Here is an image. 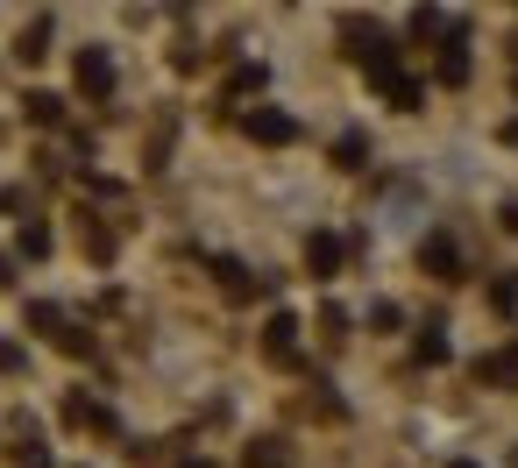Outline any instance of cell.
I'll return each mask as SVG.
<instances>
[{
  "mask_svg": "<svg viewBox=\"0 0 518 468\" xmlns=\"http://www.w3.org/2000/svg\"><path fill=\"white\" fill-rule=\"evenodd\" d=\"M362 71H369V86H377L391 107H419V86L398 71V57H377V64H362Z\"/></svg>",
  "mask_w": 518,
  "mask_h": 468,
  "instance_id": "1",
  "label": "cell"
},
{
  "mask_svg": "<svg viewBox=\"0 0 518 468\" xmlns=\"http://www.w3.org/2000/svg\"><path fill=\"white\" fill-rule=\"evenodd\" d=\"M242 135L277 149V142H291V135H299V121H291L284 107H249V114H242Z\"/></svg>",
  "mask_w": 518,
  "mask_h": 468,
  "instance_id": "2",
  "label": "cell"
},
{
  "mask_svg": "<svg viewBox=\"0 0 518 468\" xmlns=\"http://www.w3.org/2000/svg\"><path fill=\"white\" fill-rule=\"evenodd\" d=\"M71 78H79V93H86V100H107V93H114V57H107V50H79Z\"/></svg>",
  "mask_w": 518,
  "mask_h": 468,
  "instance_id": "3",
  "label": "cell"
},
{
  "mask_svg": "<svg viewBox=\"0 0 518 468\" xmlns=\"http://www.w3.org/2000/svg\"><path fill=\"white\" fill-rule=\"evenodd\" d=\"M341 43H348V50H355L362 64H377V57H391V36H384L377 22H362V15H348V22H341Z\"/></svg>",
  "mask_w": 518,
  "mask_h": 468,
  "instance_id": "4",
  "label": "cell"
},
{
  "mask_svg": "<svg viewBox=\"0 0 518 468\" xmlns=\"http://www.w3.org/2000/svg\"><path fill=\"white\" fill-rule=\"evenodd\" d=\"M341 256H348V249H341V234H327V227H320V234H306V263H313V277H334V270H341Z\"/></svg>",
  "mask_w": 518,
  "mask_h": 468,
  "instance_id": "5",
  "label": "cell"
},
{
  "mask_svg": "<svg viewBox=\"0 0 518 468\" xmlns=\"http://www.w3.org/2000/svg\"><path fill=\"white\" fill-rule=\"evenodd\" d=\"M419 263H426L433 277H455V270H462V256H455L448 234H426V242H419Z\"/></svg>",
  "mask_w": 518,
  "mask_h": 468,
  "instance_id": "6",
  "label": "cell"
},
{
  "mask_svg": "<svg viewBox=\"0 0 518 468\" xmlns=\"http://www.w3.org/2000/svg\"><path fill=\"white\" fill-rule=\"evenodd\" d=\"M462 50H469V36L448 29V43H440V78H448V86H462V78H469V57H462Z\"/></svg>",
  "mask_w": 518,
  "mask_h": 468,
  "instance_id": "7",
  "label": "cell"
},
{
  "mask_svg": "<svg viewBox=\"0 0 518 468\" xmlns=\"http://www.w3.org/2000/svg\"><path fill=\"white\" fill-rule=\"evenodd\" d=\"M263 348L284 362L291 348H299V320H291V312H270V327H263Z\"/></svg>",
  "mask_w": 518,
  "mask_h": 468,
  "instance_id": "8",
  "label": "cell"
},
{
  "mask_svg": "<svg viewBox=\"0 0 518 468\" xmlns=\"http://www.w3.org/2000/svg\"><path fill=\"white\" fill-rule=\"evenodd\" d=\"M64 419H71V426H100V433H114V412L93 405V398H64Z\"/></svg>",
  "mask_w": 518,
  "mask_h": 468,
  "instance_id": "9",
  "label": "cell"
},
{
  "mask_svg": "<svg viewBox=\"0 0 518 468\" xmlns=\"http://www.w3.org/2000/svg\"><path fill=\"white\" fill-rule=\"evenodd\" d=\"M213 277H220V291H228V298H256V284H249V270H242L235 256H220V263H213Z\"/></svg>",
  "mask_w": 518,
  "mask_h": 468,
  "instance_id": "10",
  "label": "cell"
},
{
  "mask_svg": "<svg viewBox=\"0 0 518 468\" xmlns=\"http://www.w3.org/2000/svg\"><path fill=\"white\" fill-rule=\"evenodd\" d=\"M29 121H36V128H57V121H64V100H57V93H29Z\"/></svg>",
  "mask_w": 518,
  "mask_h": 468,
  "instance_id": "11",
  "label": "cell"
},
{
  "mask_svg": "<svg viewBox=\"0 0 518 468\" xmlns=\"http://www.w3.org/2000/svg\"><path fill=\"white\" fill-rule=\"evenodd\" d=\"M29 327H36V334H50V341H57V334H64V312H57V305H50V298H36V305H29Z\"/></svg>",
  "mask_w": 518,
  "mask_h": 468,
  "instance_id": "12",
  "label": "cell"
},
{
  "mask_svg": "<svg viewBox=\"0 0 518 468\" xmlns=\"http://www.w3.org/2000/svg\"><path fill=\"white\" fill-rule=\"evenodd\" d=\"M476 376H483V383H511V376H518V355H483Z\"/></svg>",
  "mask_w": 518,
  "mask_h": 468,
  "instance_id": "13",
  "label": "cell"
},
{
  "mask_svg": "<svg viewBox=\"0 0 518 468\" xmlns=\"http://www.w3.org/2000/svg\"><path fill=\"white\" fill-rule=\"evenodd\" d=\"M43 43H50V22H36V29H22V50H15V57H22V64H36V57H43Z\"/></svg>",
  "mask_w": 518,
  "mask_h": 468,
  "instance_id": "14",
  "label": "cell"
},
{
  "mask_svg": "<svg viewBox=\"0 0 518 468\" xmlns=\"http://www.w3.org/2000/svg\"><path fill=\"white\" fill-rule=\"evenodd\" d=\"M362 156H369V142H362V135H341V142H334V164H348V171H355Z\"/></svg>",
  "mask_w": 518,
  "mask_h": 468,
  "instance_id": "15",
  "label": "cell"
},
{
  "mask_svg": "<svg viewBox=\"0 0 518 468\" xmlns=\"http://www.w3.org/2000/svg\"><path fill=\"white\" fill-rule=\"evenodd\" d=\"M419 362H448V341H440V327L419 334Z\"/></svg>",
  "mask_w": 518,
  "mask_h": 468,
  "instance_id": "16",
  "label": "cell"
},
{
  "mask_svg": "<svg viewBox=\"0 0 518 468\" xmlns=\"http://www.w3.org/2000/svg\"><path fill=\"white\" fill-rule=\"evenodd\" d=\"M249 468H284V454H277V440H256V447H249Z\"/></svg>",
  "mask_w": 518,
  "mask_h": 468,
  "instance_id": "17",
  "label": "cell"
},
{
  "mask_svg": "<svg viewBox=\"0 0 518 468\" xmlns=\"http://www.w3.org/2000/svg\"><path fill=\"white\" fill-rule=\"evenodd\" d=\"M22 256H50V227H22Z\"/></svg>",
  "mask_w": 518,
  "mask_h": 468,
  "instance_id": "18",
  "label": "cell"
},
{
  "mask_svg": "<svg viewBox=\"0 0 518 468\" xmlns=\"http://www.w3.org/2000/svg\"><path fill=\"white\" fill-rule=\"evenodd\" d=\"M15 468H50V454H43V447H36V440H29V447H22V454H15Z\"/></svg>",
  "mask_w": 518,
  "mask_h": 468,
  "instance_id": "19",
  "label": "cell"
},
{
  "mask_svg": "<svg viewBox=\"0 0 518 468\" xmlns=\"http://www.w3.org/2000/svg\"><path fill=\"white\" fill-rule=\"evenodd\" d=\"M0 369H22V348H8V341H0Z\"/></svg>",
  "mask_w": 518,
  "mask_h": 468,
  "instance_id": "20",
  "label": "cell"
},
{
  "mask_svg": "<svg viewBox=\"0 0 518 468\" xmlns=\"http://www.w3.org/2000/svg\"><path fill=\"white\" fill-rule=\"evenodd\" d=\"M178 468H213V461H199V454H192V461H178Z\"/></svg>",
  "mask_w": 518,
  "mask_h": 468,
  "instance_id": "21",
  "label": "cell"
},
{
  "mask_svg": "<svg viewBox=\"0 0 518 468\" xmlns=\"http://www.w3.org/2000/svg\"><path fill=\"white\" fill-rule=\"evenodd\" d=\"M504 142H518V121H511V128H504Z\"/></svg>",
  "mask_w": 518,
  "mask_h": 468,
  "instance_id": "22",
  "label": "cell"
},
{
  "mask_svg": "<svg viewBox=\"0 0 518 468\" xmlns=\"http://www.w3.org/2000/svg\"><path fill=\"white\" fill-rule=\"evenodd\" d=\"M448 468H476V461H448Z\"/></svg>",
  "mask_w": 518,
  "mask_h": 468,
  "instance_id": "23",
  "label": "cell"
}]
</instances>
